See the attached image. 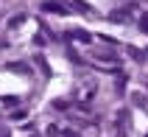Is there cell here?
Returning a JSON list of instances; mask_svg holds the SVG:
<instances>
[{
    "instance_id": "obj_1",
    "label": "cell",
    "mask_w": 148,
    "mask_h": 137,
    "mask_svg": "<svg viewBox=\"0 0 148 137\" xmlns=\"http://www.w3.org/2000/svg\"><path fill=\"white\" fill-rule=\"evenodd\" d=\"M42 11H50V14H67V8L64 6H59V3H42Z\"/></svg>"
}]
</instances>
